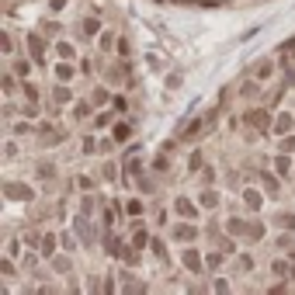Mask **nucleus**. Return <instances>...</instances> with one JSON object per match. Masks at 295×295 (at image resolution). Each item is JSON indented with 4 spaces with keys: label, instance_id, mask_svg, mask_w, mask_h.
Here are the masks:
<instances>
[{
    "label": "nucleus",
    "instance_id": "1",
    "mask_svg": "<svg viewBox=\"0 0 295 295\" xmlns=\"http://www.w3.org/2000/svg\"><path fill=\"white\" fill-rule=\"evenodd\" d=\"M7 191H10V198H28V195H31V191H28V188H21V184H10Z\"/></svg>",
    "mask_w": 295,
    "mask_h": 295
},
{
    "label": "nucleus",
    "instance_id": "2",
    "mask_svg": "<svg viewBox=\"0 0 295 295\" xmlns=\"http://www.w3.org/2000/svg\"><path fill=\"white\" fill-rule=\"evenodd\" d=\"M177 212H181V216H191L195 209H191V202H188V198H181V202H177Z\"/></svg>",
    "mask_w": 295,
    "mask_h": 295
},
{
    "label": "nucleus",
    "instance_id": "3",
    "mask_svg": "<svg viewBox=\"0 0 295 295\" xmlns=\"http://www.w3.org/2000/svg\"><path fill=\"white\" fill-rule=\"evenodd\" d=\"M250 118H254V125H257V129H264V125H268V115H261V111H254Z\"/></svg>",
    "mask_w": 295,
    "mask_h": 295
}]
</instances>
